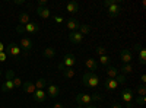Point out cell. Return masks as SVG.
Wrapping results in <instances>:
<instances>
[{
    "label": "cell",
    "instance_id": "obj_1",
    "mask_svg": "<svg viewBox=\"0 0 146 108\" xmlns=\"http://www.w3.org/2000/svg\"><path fill=\"white\" fill-rule=\"evenodd\" d=\"M82 83L85 88H89V89H95L100 86L101 79L100 76L96 75V72H86L83 76H82Z\"/></svg>",
    "mask_w": 146,
    "mask_h": 108
},
{
    "label": "cell",
    "instance_id": "obj_2",
    "mask_svg": "<svg viewBox=\"0 0 146 108\" xmlns=\"http://www.w3.org/2000/svg\"><path fill=\"white\" fill-rule=\"evenodd\" d=\"M121 0H105L104 2V6L107 7V12H108V16L110 18H117L121 12Z\"/></svg>",
    "mask_w": 146,
    "mask_h": 108
},
{
    "label": "cell",
    "instance_id": "obj_3",
    "mask_svg": "<svg viewBox=\"0 0 146 108\" xmlns=\"http://www.w3.org/2000/svg\"><path fill=\"white\" fill-rule=\"evenodd\" d=\"M78 105H82V107H86V105H91L92 101H101L102 97L101 95H89V93H78L75 97Z\"/></svg>",
    "mask_w": 146,
    "mask_h": 108
},
{
    "label": "cell",
    "instance_id": "obj_4",
    "mask_svg": "<svg viewBox=\"0 0 146 108\" xmlns=\"http://www.w3.org/2000/svg\"><path fill=\"white\" fill-rule=\"evenodd\" d=\"M13 76H15V72L13 70H6V80L2 83V92H13L15 91V85H13Z\"/></svg>",
    "mask_w": 146,
    "mask_h": 108
},
{
    "label": "cell",
    "instance_id": "obj_5",
    "mask_svg": "<svg viewBox=\"0 0 146 108\" xmlns=\"http://www.w3.org/2000/svg\"><path fill=\"white\" fill-rule=\"evenodd\" d=\"M133 95H135V93H133V91H131V89H129V88L123 89V91H121V93H120L121 99H123V102H126L127 108L135 107V105H133Z\"/></svg>",
    "mask_w": 146,
    "mask_h": 108
},
{
    "label": "cell",
    "instance_id": "obj_6",
    "mask_svg": "<svg viewBox=\"0 0 146 108\" xmlns=\"http://www.w3.org/2000/svg\"><path fill=\"white\" fill-rule=\"evenodd\" d=\"M21 47L18 45V44H15V42H10L9 45H7V50H6V53H9L12 57H13L15 60H19V57H21Z\"/></svg>",
    "mask_w": 146,
    "mask_h": 108
},
{
    "label": "cell",
    "instance_id": "obj_7",
    "mask_svg": "<svg viewBox=\"0 0 146 108\" xmlns=\"http://www.w3.org/2000/svg\"><path fill=\"white\" fill-rule=\"evenodd\" d=\"M62 64H63V67H75V64H76V57H75V54L67 53V54L63 57V60H62Z\"/></svg>",
    "mask_w": 146,
    "mask_h": 108
},
{
    "label": "cell",
    "instance_id": "obj_8",
    "mask_svg": "<svg viewBox=\"0 0 146 108\" xmlns=\"http://www.w3.org/2000/svg\"><path fill=\"white\" fill-rule=\"evenodd\" d=\"M32 45H34V42H32V40H31L29 37H23V38H21V44H19V47H21V50L25 53V54L32 48Z\"/></svg>",
    "mask_w": 146,
    "mask_h": 108
},
{
    "label": "cell",
    "instance_id": "obj_9",
    "mask_svg": "<svg viewBox=\"0 0 146 108\" xmlns=\"http://www.w3.org/2000/svg\"><path fill=\"white\" fill-rule=\"evenodd\" d=\"M38 31H40V23H36L34 21H31L27 25H23V34H35Z\"/></svg>",
    "mask_w": 146,
    "mask_h": 108
},
{
    "label": "cell",
    "instance_id": "obj_10",
    "mask_svg": "<svg viewBox=\"0 0 146 108\" xmlns=\"http://www.w3.org/2000/svg\"><path fill=\"white\" fill-rule=\"evenodd\" d=\"M60 95V88L54 83H48V88H47V97H50L53 99H56Z\"/></svg>",
    "mask_w": 146,
    "mask_h": 108
},
{
    "label": "cell",
    "instance_id": "obj_11",
    "mask_svg": "<svg viewBox=\"0 0 146 108\" xmlns=\"http://www.w3.org/2000/svg\"><path fill=\"white\" fill-rule=\"evenodd\" d=\"M83 35L79 32V31H73V32H70L69 34V41L72 42V44H82V41H83Z\"/></svg>",
    "mask_w": 146,
    "mask_h": 108
},
{
    "label": "cell",
    "instance_id": "obj_12",
    "mask_svg": "<svg viewBox=\"0 0 146 108\" xmlns=\"http://www.w3.org/2000/svg\"><path fill=\"white\" fill-rule=\"evenodd\" d=\"M120 60L123 62V64H129V63L131 62V60H133L131 50H127V48L121 50V51H120Z\"/></svg>",
    "mask_w": 146,
    "mask_h": 108
},
{
    "label": "cell",
    "instance_id": "obj_13",
    "mask_svg": "<svg viewBox=\"0 0 146 108\" xmlns=\"http://www.w3.org/2000/svg\"><path fill=\"white\" fill-rule=\"evenodd\" d=\"M32 99L35 101V102H44L45 99H47V92L44 91V89H36L34 93H32Z\"/></svg>",
    "mask_w": 146,
    "mask_h": 108
},
{
    "label": "cell",
    "instance_id": "obj_14",
    "mask_svg": "<svg viewBox=\"0 0 146 108\" xmlns=\"http://www.w3.org/2000/svg\"><path fill=\"white\" fill-rule=\"evenodd\" d=\"M102 83H104V86H105L107 91H115V89L118 88V83L115 82V79H110V78H107V79L102 80Z\"/></svg>",
    "mask_w": 146,
    "mask_h": 108
},
{
    "label": "cell",
    "instance_id": "obj_15",
    "mask_svg": "<svg viewBox=\"0 0 146 108\" xmlns=\"http://www.w3.org/2000/svg\"><path fill=\"white\" fill-rule=\"evenodd\" d=\"M36 15H38L40 18H42V19H48L51 16V12H50L48 7H38L36 6Z\"/></svg>",
    "mask_w": 146,
    "mask_h": 108
},
{
    "label": "cell",
    "instance_id": "obj_16",
    "mask_svg": "<svg viewBox=\"0 0 146 108\" xmlns=\"http://www.w3.org/2000/svg\"><path fill=\"white\" fill-rule=\"evenodd\" d=\"M60 72H62V75L66 79H73V78H75V75H76V70L73 69V67H63Z\"/></svg>",
    "mask_w": 146,
    "mask_h": 108
},
{
    "label": "cell",
    "instance_id": "obj_17",
    "mask_svg": "<svg viewBox=\"0 0 146 108\" xmlns=\"http://www.w3.org/2000/svg\"><path fill=\"white\" fill-rule=\"evenodd\" d=\"M66 9H67V12H69L70 15H76L78 12H79V3L78 2H69L67 6H66Z\"/></svg>",
    "mask_w": 146,
    "mask_h": 108
},
{
    "label": "cell",
    "instance_id": "obj_18",
    "mask_svg": "<svg viewBox=\"0 0 146 108\" xmlns=\"http://www.w3.org/2000/svg\"><path fill=\"white\" fill-rule=\"evenodd\" d=\"M22 89L25 91L27 93H31V95L36 91V88H35V85H34V82H23V83H22Z\"/></svg>",
    "mask_w": 146,
    "mask_h": 108
},
{
    "label": "cell",
    "instance_id": "obj_19",
    "mask_svg": "<svg viewBox=\"0 0 146 108\" xmlns=\"http://www.w3.org/2000/svg\"><path fill=\"white\" fill-rule=\"evenodd\" d=\"M85 66L89 69V72H95L98 69V62H96L95 58H86V62H85Z\"/></svg>",
    "mask_w": 146,
    "mask_h": 108
},
{
    "label": "cell",
    "instance_id": "obj_20",
    "mask_svg": "<svg viewBox=\"0 0 146 108\" xmlns=\"http://www.w3.org/2000/svg\"><path fill=\"white\" fill-rule=\"evenodd\" d=\"M79 25H80V23H79L78 19H73V18H72V19L67 21V29L72 31V32H73V31H78V29H79Z\"/></svg>",
    "mask_w": 146,
    "mask_h": 108
},
{
    "label": "cell",
    "instance_id": "obj_21",
    "mask_svg": "<svg viewBox=\"0 0 146 108\" xmlns=\"http://www.w3.org/2000/svg\"><path fill=\"white\" fill-rule=\"evenodd\" d=\"M118 73H120V72H118V69H117L115 66H108V67H107V76H108L110 79H115Z\"/></svg>",
    "mask_w": 146,
    "mask_h": 108
},
{
    "label": "cell",
    "instance_id": "obj_22",
    "mask_svg": "<svg viewBox=\"0 0 146 108\" xmlns=\"http://www.w3.org/2000/svg\"><path fill=\"white\" fill-rule=\"evenodd\" d=\"M19 25H27V23H29L31 22V16L27 13V12H22V13H19Z\"/></svg>",
    "mask_w": 146,
    "mask_h": 108
},
{
    "label": "cell",
    "instance_id": "obj_23",
    "mask_svg": "<svg viewBox=\"0 0 146 108\" xmlns=\"http://www.w3.org/2000/svg\"><path fill=\"white\" fill-rule=\"evenodd\" d=\"M56 48L54 47H47V48L44 50V53H42V56H44V58H54L56 57Z\"/></svg>",
    "mask_w": 146,
    "mask_h": 108
},
{
    "label": "cell",
    "instance_id": "obj_24",
    "mask_svg": "<svg viewBox=\"0 0 146 108\" xmlns=\"http://www.w3.org/2000/svg\"><path fill=\"white\" fill-rule=\"evenodd\" d=\"M118 72H120V73L121 75H129V73H131V72H133V66L129 63V64H123V66H121L120 69H118Z\"/></svg>",
    "mask_w": 146,
    "mask_h": 108
},
{
    "label": "cell",
    "instance_id": "obj_25",
    "mask_svg": "<svg viewBox=\"0 0 146 108\" xmlns=\"http://www.w3.org/2000/svg\"><path fill=\"white\" fill-rule=\"evenodd\" d=\"M78 31H79V32L83 35V37H85V35H88V34L91 32V25H88V23H80Z\"/></svg>",
    "mask_w": 146,
    "mask_h": 108
},
{
    "label": "cell",
    "instance_id": "obj_26",
    "mask_svg": "<svg viewBox=\"0 0 146 108\" xmlns=\"http://www.w3.org/2000/svg\"><path fill=\"white\" fill-rule=\"evenodd\" d=\"M34 85H35V88H36V89H44V88L48 85V82H47V79H44V78H40L38 80H36V82L34 83Z\"/></svg>",
    "mask_w": 146,
    "mask_h": 108
},
{
    "label": "cell",
    "instance_id": "obj_27",
    "mask_svg": "<svg viewBox=\"0 0 146 108\" xmlns=\"http://www.w3.org/2000/svg\"><path fill=\"white\" fill-rule=\"evenodd\" d=\"M139 63L140 64H145L146 63V50L143 48V47L139 50Z\"/></svg>",
    "mask_w": 146,
    "mask_h": 108
},
{
    "label": "cell",
    "instance_id": "obj_28",
    "mask_svg": "<svg viewBox=\"0 0 146 108\" xmlns=\"http://www.w3.org/2000/svg\"><path fill=\"white\" fill-rule=\"evenodd\" d=\"M136 93H137V97H145L146 95V86L140 83V85L136 88Z\"/></svg>",
    "mask_w": 146,
    "mask_h": 108
},
{
    "label": "cell",
    "instance_id": "obj_29",
    "mask_svg": "<svg viewBox=\"0 0 146 108\" xmlns=\"http://www.w3.org/2000/svg\"><path fill=\"white\" fill-rule=\"evenodd\" d=\"M110 63H111V58H110L108 56H100V64H102V66H108Z\"/></svg>",
    "mask_w": 146,
    "mask_h": 108
},
{
    "label": "cell",
    "instance_id": "obj_30",
    "mask_svg": "<svg viewBox=\"0 0 146 108\" xmlns=\"http://www.w3.org/2000/svg\"><path fill=\"white\" fill-rule=\"evenodd\" d=\"M96 54L98 56H107V47H104V45H100V47H96Z\"/></svg>",
    "mask_w": 146,
    "mask_h": 108
},
{
    "label": "cell",
    "instance_id": "obj_31",
    "mask_svg": "<svg viewBox=\"0 0 146 108\" xmlns=\"http://www.w3.org/2000/svg\"><path fill=\"white\" fill-rule=\"evenodd\" d=\"M115 82L118 83V85H126V76L121 75V73H118L117 78H115Z\"/></svg>",
    "mask_w": 146,
    "mask_h": 108
},
{
    "label": "cell",
    "instance_id": "obj_32",
    "mask_svg": "<svg viewBox=\"0 0 146 108\" xmlns=\"http://www.w3.org/2000/svg\"><path fill=\"white\" fill-rule=\"evenodd\" d=\"M146 102V98L145 97H136V99L133 101V105H143Z\"/></svg>",
    "mask_w": 146,
    "mask_h": 108
},
{
    "label": "cell",
    "instance_id": "obj_33",
    "mask_svg": "<svg viewBox=\"0 0 146 108\" xmlns=\"http://www.w3.org/2000/svg\"><path fill=\"white\" fill-rule=\"evenodd\" d=\"M22 80H21V78H18V76H13V85H15V89L16 88H22Z\"/></svg>",
    "mask_w": 146,
    "mask_h": 108
},
{
    "label": "cell",
    "instance_id": "obj_34",
    "mask_svg": "<svg viewBox=\"0 0 146 108\" xmlns=\"http://www.w3.org/2000/svg\"><path fill=\"white\" fill-rule=\"evenodd\" d=\"M6 58H7V53H6V51L0 53V63H5V62H6Z\"/></svg>",
    "mask_w": 146,
    "mask_h": 108
},
{
    "label": "cell",
    "instance_id": "obj_35",
    "mask_svg": "<svg viewBox=\"0 0 146 108\" xmlns=\"http://www.w3.org/2000/svg\"><path fill=\"white\" fill-rule=\"evenodd\" d=\"M53 19H54V22H56V23H63V22H64V19H63L62 16H54Z\"/></svg>",
    "mask_w": 146,
    "mask_h": 108
},
{
    "label": "cell",
    "instance_id": "obj_36",
    "mask_svg": "<svg viewBox=\"0 0 146 108\" xmlns=\"http://www.w3.org/2000/svg\"><path fill=\"white\" fill-rule=\"evenodd\" d=\"M140 48H142V45H140V44H135V45H133V51H136V53H139Z\"/></svg>",
    "mask_w": 146,
    "mask_h": 108
},
{
    "label": "cell",
    "instance_id": "obj_37",
    "mask_svg": "<svg viewBox=\"0 0 146 108\" xmlns=\"http://www.w3.org/2000/svg\"><path fill=\"white\" fill-rule=\"evenodd\" d=\"M47 6V0H40L38 2V7H45Z\"/></svg>",
    "mask_w": 146,
    "mask_h": 108
},
{
    "label": "cell",
    "instance_id": "obj_38",
    "mask_svg": "<svg viewBox=\"0 0 146 108\" xmlns=\"http://www.w3.org/2000/svg\"><path fill=\"white\" fill-rule=\"evenodd\" d=\"M3 51H6V47H5V44L0 41V53H3Z\"/></svg>",
    "mask_w": 146,
    "mask_h": 108
},
{
    "label": "cell",
    "instance_id": "obj_39",
    "mask_svg": "<svg viewBox=\"0 0 146 108\" xmlns=\"http://www.w3.org/2000/svg\"><path fill=\"white\" fill-rule=\"evenodd\" d=\"M140 83H142V85H145V83H146V75H142L140 76Z\"/></svg>",
    "mask_w": 146,
    "mask_h": 108
},
{
    "label": "cell",
    "instance_id": "obj_40",
    "mask_svg": "<svg viewBox=\"0 0 146 108\" xmlns=\"http://www.w3.org/2000/svg\"><path fill=\"white\" fill-rule=\"evenodd\" d=\"M110 108H121V104H118V102H114L111 107H110Z\"/></svg>",
    "mask_w": 146,
    "mask_h": 108
},
{
    "label": "cell",
    "instance_id": "obj_41",
    "mask_svg": "<svg viewBox=\"0 0 146 108\" xmlns=\"http://www.w3.org/2000/svg\"><path fill=\"white\" fill-rule=\"evenodd\" d=\"M51 108H63V105L60 104V102H56V104H54V105H53Z\"/></svg>",
    "mask_w": 146,
    "mask_h": 108
},
{
    "label": "cell",
    "instance_id": "obj_42",
    "mask_svg": "<svg viewBox=\"0 0 146 108\" xmlns=\"http://www.w3.org/2000/svg\"><path fill=\"white\" fill-rule=\"evenodd\" d=\"M25 2H23V0H15V5H23Z\"/></svg>",
    "mask_w": 146,
    "mask_h": 108
},
{
    "label": "cell",
    "instance_id": "obj_43",
    "mask_svg": "<svg viewBox=\"0 0 146 108\" xmlns=\"http://www.w3.org/2000/svg\"><path fill=\"white\" fill-rule=\"evenodd\" d=\"M83 108H98V107H95V105H86V107H83Z\"/></svg>",
    "mask_w": 146,
    "mask_h": 108
},
{
    "label": "cell",
    "instance_id": "obj_44",
    "mask_svg": "<svg viewBox=\"0 0 146 108\" xmlns=\"http://www.w3.org/2000/svg\"><path fill=\"white\" fill-rule=\"evenodd\" d=\"M76 108H83V107H82V105H78V107H76Z\"/></svg>",
    "mask_w": 146,
    "mask_h": 108
},
{
    "label": "cell",
    "instance_id": "obj_45",
    "mask_svg": "<svg viewBox=\"0 0 146 108\" xmlns=\"http://www.w3.org/2000/svg\"><path fill=\"white\" fill-rule=\"evenodd\" d=\"M47 108H51V107H47Z\"/></svg>",
    "mask_w": 146,
    "mask_h": 108
},
{
    "label": "cell",
    "instance_id": "obj_46",
    "mask_svg": "<svg viewBox=\"0 0 146 108\" xmlns=\"http://www.w3.org/2000/svg\"><path fill=\"white\" fill-rule=\"evenodd\" d=\"M0 76H2V73H0Z\"/></svg>",
    "mask_w": 146,
    "mask_h": 108
}]
</instances>
